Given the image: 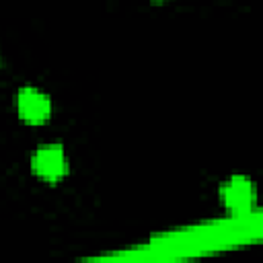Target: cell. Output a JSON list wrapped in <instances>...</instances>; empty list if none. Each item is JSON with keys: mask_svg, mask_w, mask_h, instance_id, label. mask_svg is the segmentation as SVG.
<instances>
[{"mask_svg": "<svg viewBox=\"0 0 263 263\" xmlns=\"http://www.w3.org/2000/svg\"><path fill=\"white\" fill-rule=\"evenodd\" d=\"M158 2H160V0H158Z\"/></svg>", "mask_w": 263, "mask_h": 263, "instance_id": "277c9868", "label": "cell"}, {"mask_svg": "<svg viewBox=\"0 0 263 263\" xmlns=\"http://www.w3.org/2000/svg\"><path fill=\"white\" fill-rule=\"evenodd\" d=\"M33 171L45 179V181H58L66 175L68 171V162H66V154L62 150V146H41L35 154H33Z\"/></svg>", "mask_w": 263, "mask_h": 263, "instance_id": "6da1fadb", "label": "cell"}, {"mask_svg": "<svg viewBox=\"0 0 263 263\" xmlns=\"http://www.w3.org/2000/svg\"><path fill=\"white\" fill-rule=\"evenodd\" d=\"M16 109H18V115L27 121V123H43L49 113H51V103L49 99L39 92L37 88H31V86H25L18 90L16 95Z\"/></svg>", "mask_w": 263, "mask_h": 263, "instance_id": "7a4b0ae2", "label": "cell"}, {"mask_svg": "<svg viewBox=\"0 0 263 263\" xmlns=\"http://www.w3.org/2000/svg\"><path fill=\"white\" fill-rule=\"evenodd\" d=\"M222 199L230 212H236V214L247 212L255 201L253 183L247 177H232L222 187Z\"/></svg>", "mask_w": 263, "mask_h": 263, "instance_id": "3957f363", "label": "cell"}]
</instances>
